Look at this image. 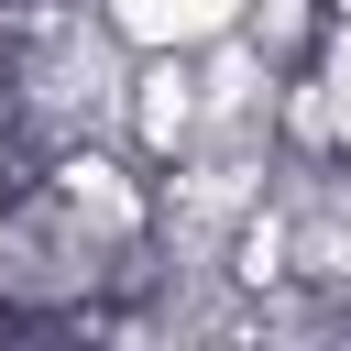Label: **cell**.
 <instances>
[{
	"mask_svg": "<svg viewBox=\"0 0 351 351\" xmlns=\"http://www.w3.org/2000/svg\"><path fill=\"white\" fill-rule=\"evenodd\" d=\"M110 11V33L143 55V44H208V33H230L241 22V0H99Z\"/></svg>",
	"mask_w": 351,
	"mask_h": 351,
	"instance_id": "6da1fadb",
	"label": "cell"
}]
</instances>
